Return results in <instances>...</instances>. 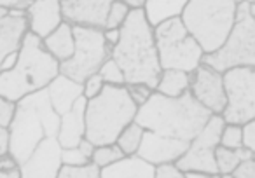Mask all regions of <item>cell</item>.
<instances>
[{
    "mask_svg": "<svg viewBox=\"0 0 255 178\" xmlns=\"http://www.w3.org/2000/svg\"><path fill=\"white\" fill-rule=\"evenodd\" d=\"M210 115L212 112L198 103L191 91H185L177 98L154 91L152 96L138 107L135 122L157 135L191 142L203 129Z\"/></svg>",
    "mask_w": 255,
    "mask_h": 178,
    "instance_id": "7a4b0ae2",
    "label": "cell"
},
{
    "mask_svg": "<svg viewBox=\"0 0 255 178\" xmlns=\"http://www.w3.org/2000/svg\"><path fill=\"white\" fill-rule=\"evenodd\" d=\"M189 0H145L143 12L152 26L164 23L168 19L180 18Z\"/></svg>",
    "mask_w": 255,
    "mask_h": 178,
    "instance_id": "7402d4cb",
    "label": "cell"
},
{
    "mask_svg": "<svg viewBox=\"0 0 255 178\" xmlns=\"http://www.w3.org/2000/svg\"><path fill=\"white\" fill-rule=\"evenodd\" d=\"M250 14H252V19L255 21V4H250Z\"/></svg>",
    "mask_w": 255,
    "mask_h": 178,
    "instance_id": "bcb514c9",
    "label": "cell"
},
{
    "mask_svg": "<svg viewBox=\"0 0 255 178\" xmlns=\"http://www.w3.org/2000/svg\"><path fill=\"white\" fill-rule=\"evenodd\" d=\"M143 131H145V129H143L138 122L133 121L119 133L116 143L121 147V150L124 152V156H131V154L138 152V147H140L142 138H143Z\"/></svg>",
    "mask_w": 255,
    "mask_h": 178,
    "instance_id": "d4e9b609",
    "label": "cell"
},
{
    "mask_svg": "<svg viewBox=\"0 0 255 178\" xmlns=\"http://www.w3.org/2000/svg\"><path fill=\"white\" fill-rule=\"evenodd\" d=\"M245 2H248V4H255V0H245Z\"/></svg>",
    "mask_w": 255,
    "mask_h": 178,
    "instance_id": "7dc6e473",
    "label": "cell"
},
{
    "mask_svg": "<svg viewBox=\"0 0 255 178\" xmlns=\"http://www.w3.org/2000/svg\"><path fill=\"white\" fill-rule=\"evenodd\" d=\"M154 39L163 70L175 68L192 74L203 63L205 51L187 32L180 18L168 19L154 26Z\"/></svg>",
    "mask_w": 255,
    "mask_h": 178,
    "instance_id": "52a82bcc",
    "label": "cell"
},
{
    "mask_svg": "<svg viewBox=\"0 0 255 178\" xmlns=\"http://www.w3.org/2000/svg\"><path fill=\"white\" fill-rule=\"evenodd\" d=\"M77 147L81 149V152L84 154V156L88 157V159H91V156H93V152H95V147H96V145H95L93 142H89V140L84 136V138H82L81 142H79V145H77Z\"/></svg>",
    "mask_w": 255,
    "mask_h": 178,
    "instance_id": "60d3db41",
    "label": "cell"
},
{
    "mask_svg": "<svg viewBox=\"0 0 255 178\" xmlns=\"http://www.w3.org/2000/svg\"><path fill=\"white\" fill-rule=\"evenodd\" d=\"M156 166L138 154L123 156L116 163L102 168L100 178H154Z\"/></svg>",
    "mask_w": 255,
    "mask_h": 178,
    "instance_id": "d6986e66",
    "label": "cell"
},
{
    "mask_svg": "<svg viewBox=\"0 0 255 178\" xmlns=\"http://www.w3.org/2000/svg\"><path fill=\"white\" fill-rule=\"evenodd\" d=\"M103 88H105V81H103L102 75L96 72V74L89 75V77L82 82V96H84L86 100H89V98H95V96H98V94L102 93Z\"/></svg>",
    "mask_w": 255,
    "mask_h": 178,
    "instance_id": "d6a6232c",
    "label": "cell"
},
{
    "mask_svg": "<svg viewBox=\"0 0 255 178\" xmlns=\"http://www.w3.org/2000/svg\"><path fill=\"white\" fill-rule=\"evenodd\" d=\"M103 39H105L107 46L112 49L121 39V28H105L103 30Z\"/></svg>",
    "mask_w": 255,
    "mask_h": 178,
    "instance_id": "f35d334b",
    "label": "cell"
},
{
    "mask_svg": "<svg viewBox=\"0 0 255 178\" xmlns=\"http://www.w3.org/2000/svg\"><path fill=\"white\" fill-rule=\"evenodd\" d=\"M91 159L81 152L79 147H67L61 149V164H68V166H77V164H86Z\"/></svg>",
    "mask_w": 255,
    "mask_h": 178,
    "instance_id": "836d02e7",
    "label": "cell"
},
{
    "mask_svg": "<svg viewBox=\"0 0 255 178\" xmlns=\"http://www.w3.org/2000/svg\"><path fill=\"white\" fill-rule=\"evenodd\" d=\"M18 56H19V51H14V53L7 54V56L4 58V61H2V72L11 70V68L18 63Z\"/></svg>",
    "mask_w": 255,
    "mask_h": 178,
    "instance_id": "b9f144b4",
    "label": "cell"
},
{
    "mask_svg": "<svg viewBox=\"0 0 255 178\" xmlns=\"http://www.w3.org/2000/svg\"><path fill=\"white\" fill-rule=\"evenodd\" d=\"M226 124L220 114H212L203 129L191 140L187 150L177 161V166L182 171L198 170L208 177H219L215 163V147L220 143V133Z\"/></svg>",
    "mask_w": 255,
    "mask_h": 178,
    "instance_id": "8fae6325",
    "label": "cell"
},
{
    "mask_svg": "<svg viewBox=\"0 0 255 178\" xmlns=\"http://www.w3.org/2000/svg\"><path fill=\"white\" fill-rule=\"evenodd\" d=\"M220 145L227 149H240L243 147V126L226 122L220 133Z\"/></svg>",
    "mask_w": 255,
    "mask_h": 178,
    "instance_id": "f1b7e54d",
    "label": "cell"
},
{
    "mask_svg": "<svg viewBox=\"0 0 255 178\" xmlns=\"http://www.w3.org/2000/svg\"><path fill=\"white\" fill-rule=\"evenodd\" d=\"M25 12L28 32H32L39 39L47 37L63 21L61 0H32V4L26 7Z\"/></svg>",
    "mask_w": 255,
    "mask_h": 178,
    "instance_id": "2e32d148",
    "label": "cell"
},
{
    "mask_svg": "<svg viewBox=\"0 0 255 178\" xmlns=\"http://www.w3.org/2000/svg\"><path fill=\"white\" fill-rule=\"evenodd\" d=\"M189 143L191 142H187V140L170 138V136L157 135V133L145 129L136 154L145 161H149V163H152L154 166L159 163H168V161L177 163L182 157V154L187 150Z\"/></svg>",
    "mask_w": 255,
    "mask_h": 178,
    "instance_id": "9a60e30c",
    "label": "cell"
},
{
    "mask_svg": "<svg viewBox=\"0 0 255 178\" xmlns=\"http://www.w3.org/2000/svg\"><path fill=\"white\" fill-rule=\"evenodd\" d=\"M234 178H255V156L241 161L238 168L233 171Z\"/></svg>",
    "mask_w": 255,
    "mask_h": 178,
    "instance_id": "8d00e7d4",
    "label": "cell"
},
{
    "mask_svg": "<svg viewBox=\"0 0 255 178\" xmlns=\"http://www.w3.org/2000/svg\"><path fill=\"white\" fill-rule=\"evenodd\" d=\"M47 94H49V101L56 114L63 115L68 112L74 103L82 96V84L74 79L67 77L63 74H58L53 81L47 84L46 88Z\"/></svg>",
    "mask_w": 255,
    "mask_h": 178,
    "instance_id": "ac0fdd59",
    "label": "cell"
},
{
    "mask_svg": "<svg viewBox=\"0 0 255 178\" xmlns=\"http://www.w3.org/2000/svg\"><path fill=\"white\" fill-rule=\"evenodd\" d=\"M252 156H255V154L245 145L240 149H227L219 143L215 147V163L217 170H219V177H233V171L238 168V164Z\"/></svg>",
    "mask_w": 255,
    "mask_h": 178,
    "instance_id": "cb8c5ba5",
    "label": "cell"
},
{
    "mask_svg": "<svg viewBox=\"0 0 255 178\" xmlns=\"http://www.w3.org/2000/svg\"><path fill=\"white\" fill-rule=\"evenodd\" d=\"M100 168L93 161L86 164H77V166H68L61 164L58 178H100Z\"/></svg>",
    "mask_w": 255,
    "mask_h": 178,
    "instance_id": "4316f807",
    "label": "cell"
},
{
    "mask_svg": "<svg viewBox=\"0 0 255 178\" xmlns=\"http://www.w3.org/2000/svg\"><path fill=\"white\" fill-rule=\"evenodd\" d=\"M60 74V61L42 46V39L26 32L19 47L18 63L11 70L0 72V96L18 101L30 93L47 88Z\"/></svg>",
    "mask_w": 255,
    "mask_h": 178,
    "instance_id": "277c9868",
    "label": "cell"
},
{
    "mask_svg": "<svg viewBox=\"0 0 255 178\" xmlns=\"http://www.w3.org/2000/svg\"><path fill=\"white\" fill-rule=\"evenodd\" d=\"M110 56L124 72L126 84L143 82L156 91L161 75L154 26L145 18L143 9H133L121 26V39L112 47Z\"/></svg>",
    "mask_w": 255,
    "mask_h": 178,
    "instance_id": "6da1fadb",
    "label": "cell"
},
{
    "mask_svg": "<svg viewBox=\"0 0 255 178\" xmlns=\"http://www.w3.org/2000/svg\"><path fill=\"white\" fill-rule=\"evenodd\" d=\"M0 178H21L19 163L9 152L0 156Z\"/></svg>",
    "mask_w": 255,
    "mask_h": 178,
    "instance_id": "4dcf8cb0",
    "label": "cell"
},
{
    "mask_svg": "<svg viewBox=\"0 0 255 178\" xmlns=\"http://www.w3.org/2000/svg\"><path fill=\"white\" fill-rule=\"evenodd\" d=\"M112 2L114 0H63L61 12L65 21L74 26L103 30Z\"/></svg>",
    "mask_w": 255,
    "mask_h": 178,
    "instance_id": "5bb4252c",
    "label": "cell"
},
{
    "mask_svg": "<svg viewBox=\"0 0 255 178\" xmlns=\"http://www.w3.org/2000/svg\"><path fill=\"white\" fill-rule=\"evenodd\" d=\"M75 51L68 60L60 63V74L84 82L89 75L96 74L103 61L110 58V49L103 39V30L88 28V26H74Z\"/></svg>",
    "mask_w": 255,
    "mask_h": 178,
    "instance_id": "9c48e42d",
    "label": "cell"
},
{
    "mask_svg": "<svg viewBox=\"0 0 255 178\" xmlns=\"http://www.w3.org/2000/svg\"><path fill=\"white\" fill-rule=\"evenodd\" d=\"M5 152H9V133L7 128L0 126V156Z\"/></svg>",
    "mask_w": 255,
    "mask_h": 178,
    "instance_id": "7bdbcfd3",
    "label": "cell"
},
{
    "mask_svg": "<svg viewBox=\"0 0 255 178\" xmlns=\"http://www.w3.org/2000/svg\"><path fill=\"white\" fill-rule=\"evenodd\" d=\"M98 74L102 75V79L105 81V84L110 86H126V77L124 72L121 70V67L117 65V61L112 56L109 60L103 61V65L100 67Z\"/></svg>",
    "mask_w": 255,
    "mask_h": 178,
    "instance_id": "83f0119b",
    "label": "cell"
},
{
    "mask_svg": "<svg viewBox=\"0 0 255 178\" xmlns=\"http://www.w3.org/2000/svg\"><path fill=\"white\" fill-rule=\"evenodd\" d=\"M42 46L54 60L61 61L68 60L75 51V37H74V25L68 21H61L58 28H54L47 37L42 39Z\"/></svg>",
    "mask_w": 255,
    "mask_h": 178,
    "instance_id": "44dd1931",
    "label": "cell"
},
{
    "mask_svg": "<svg viewBox=\"0 0 255 178\" xmlns=\"http://www.w3.org/2000/svg\"><path fill=\"white\" fill-rule=\"evenodd\" d=\"M203 63L224 72L233 67L255 68V21L250 14V4L241 0L238 4L236 21L229 37L220 49L205 54Z\"/></svg>",
    "mask_w": 255,
    "mask_h": 178,
    "instance_id": "ba28073f",
    "label": "cell"
},
{
    "mask_svg": "<svg viewBox=\"0 0 255 178\" xmlns=\"http://www.w3.org/2000/svg\"><path fill=\"white\" fill-rule=\"evenodd\" d=\"M123 156H124V152L121 150V147L114 142V143H107V145H96L95 152H93V156H91V161L102 170V168L116 163V161L121 159Z\"/></svg>",
    "mask_w": 255,
    "mask_h": 178,
    "instance_id": "484cf974",
    "label": "cell"
},
{
    "mask_svg": "<svg viewBox=\"0 0 255 178\" xmlns=\"http://www.w3.org/2000/svg\"><path fill=\"white\" fill-rule=\"evenodd\" d=\"M189 91L194 96V100L212 114H222L227 105L224 74L206 63H201L191 74Z\"/></svg>",
    "mask_w": 255,
    "mask_h": 178,
    "instance_id": "7c38bea8",
    "label": "cell"
},
{
    "mask_svg": "<svg viewBox=\"0 0 255 178\" xmlns=\"http://www.w3.org/2000/svg\"><path fill=\"white\" fill-rule=\"evenodd\" d=\"M28 32L26 16H11L0 19V72H2V61L7 54L19 51L23 37Z\"/></svg>",
    "mask_w": 255,
    "mask_h": 178,
    "instance_id": "ffe728a7",
    "label": "cell"
},
{
    "mask_svg": "<svg viewBox=\"0 0 255 178\" xmlns=\"http://www.w3.org/2000/svg\"><path fill=\"white\" fill-rule=\"evenodd\" d=\"M32 4V0H0V7H7L11 9H23L26 11V7Z\"/></svg>",
    "mask_w": 255,
    "mask_h": 178,
    "instance_id": "ab89813d",
    "label": "cell"
},
{
    "mask_svg": "<svg viewBox=\"0 0 255 178\" xmlns=\"http://www.w3.org/2000/svg\"><path fill=\"white\" fill-rule=\"evenodd\" d=\"M61 168V145L56 136H46L19 164L21 178H58Z\"/></svg>",
    "mask_w": 255,
    "mask_h": 178,
    "instance_id": "4fadbf2b",
    "label": "cell"
},
{
    "mask_svg": "<svg viewBox=\"0 0 255 178\" xmlns=\"http://www.w3.org/2000/svg\"><path fill=\"white\" fill-rule=\"evenodd\" d=\"M126 89L131 100L136 103V107H142L150 96H152L154 89L150 86L143 84V82H135V84H126Z\"/></svg>",
    "mask_w": 255,
    "mask_h": 178,
    "instance_id": "1f68e13d",
    "label": "cell"
},
{
    "mask_svg": "<svg viewBox=\"0 0 255 178\" xmlns=\"http://www.w3.org/2000/svg\"><path fill=\"white\" fill-rule=\"evenodd\" d=\"M61 2H63V0H61Z\"/></svg>",
    "mask_w": 255,
    "mask_h": 178,
    "instance_id": "c3c4849f",
    "label": "cell"
},
{
    "mask_svg": "<svg viewBox=\"0 0 255 178\" xmlns=\"http://www.w3.org/2000/svg\"><path fill=\"white\" fill-rule=\"evenodd\" d=\"M227 105L220 115L226 122L247 124L255 119V68L233 67L222 72Z\"/></svg>",
    "mask_w": 255,
    "mask_h": 178,
    "instance_id": "30bf717a",
    "label": "cell"
},
{
    "mask_svg": "<svg viewBox=\"0 0 255 178\" xmlns=\"http://www.w3.org/2000/svg\"><path fill=\"white\" fill-rule=\"evenodd\" d=\"M60 129V114L53 108L46 88L30 93L16 101V112L9 133V154L19 164L25 163L46 136H56Z\"/></svg>",
    "mask_w": 255,
    "mask_h": 178,
    "instance_id": "3957f363",
    "label": "cell"
},
{
    "mask_svg": "<svg viewBox=\"0 0 255 178\" xmlns=\"http://www.w3.org/2000/svg\"><path fill=\"white\" fill-rule=\"evenodd\" d=\"M154 178H184V171L177 166L175 161L156 164V173Z\"/></svg>",
    "mask_w": 255,
    "mask_h": 178,
    "instance_id": "e575fe53",
    "label": "cell"
},
{
    "mask_svg": "<svg viewBox=\"0 0 255 178\" xmlns=\"http://www.w3.org/2000/svg\"><path fill=\"white\" fill-rule=\"evenodd\" d=\"M241 0H189L180 19L205 54L224 46L236 21Z\"/></svg>",
    "mask_w": 255,
    "mask_h": 178,
    "instance_id": "8992f818",
    "label": "cell"
},
{
    "mask_svg": "<svg viewBox=\"0 0 255 178\" xmlns=\"http://www.w3.org/2000/svg\"><path fill=\"white\" fill-rule=\"evenodd\" d=\"M243 145L255 154V119L243 124Z\"/></svg>",
    "mask_w": 255,
    "mask_h": 178,
    "instance_id": "74e56055",
    "label": "cell"
},
{
    "mask_svg": "<svg viewBox=\"0 0 255 178\" xmlns=\"http://www.w3.org/2000/svg\"><path fill=\"white\" fill-rule=\"evenodd\" d=\"M191 86V74L184 70H175V68H164L161 70L159 81H157L156 91L164 96L177 98L189 91Z\"/></svg>",
    "mask_w": 255,
    "mask_h": 178,
    "instance_id": "603a6c76",
    "label": "cell"
},
{
    "mask_svg": "<svg viewBox=\"0 0 255 178\" xmlns=\"http://www.w3.org/2000/svg\"><path fill=\"white\" fill-rule=\"evenodd\" d=\"M86 98L81 96L74 107L63 115H60V129H58V142L61 149L77 147L79 142L86 136Z\"/></svg>",
    "mask_w": 255,
    "mask_h": 178,
    "instance_id": "e0dca14e",
    "label": "cell"
},
{
    "mask_svg": "<svg viewBox=\"0 0 255 178\" xmlns=\"http://www.w3.org/2000/svg\"><path fill=\"white\" fill-rule=\"evenodd\" d=\"M129 11H131V9L128 7L124 2H121V0H114L112 4H110L109 14H107L105 28H121V26L124 25V21H126Z\"/></svg>",
    "mask_w": 255,
    "mask_h": 178,
    "instance_id": "f546056e",
    "label": "cell"
},
{
    "mask_svg": "<svg viewBox=\"0 0 255 178\" xmlns=\"http://www.w3.org/2000/svg\"><path fill=\"white\" fill-rule=\"evenodd\" d=\"M136 110L126 86L105 84L98 96L86 101V138L95 145L114 143L119 133L135 121Z\"/></svg>",
    "mask_w": 255,
    "mask_h": 178,
    "instance_id": "5b68a950",
    "label": "cell"
},
{
    "mask_svg": "<svg viewBox=\"0 0 255 178\" xmlns=\"http://www.w3.org/2000/svg\"><path fill=\"white\" fill-rule=\"evenodd\" d=\"M14 112H16V101L0 96V126L2 128H9L12 117H14Z\"/></svg>",
    "mask_w": 255,
    "mask_h": 178,
    "instance_id": "d590c367",
    "label": "cell"
},
{
    "mask_svg": "<svg viewBox=\"0 0 255 178\" xmlns=\"http://www.w3.org/2000/svg\"><path fill=\"white\" fill-rule=\"evenodd\" d=\"M9 16V9L7 7H0V19H4Z\"/></svg>",
    "mask_w": 255,
    "mask_h": 178,
    "instance_id": "f6af8a7d",
    "label": "cell"
},
{
    "mask_svg": "<svg viewBox=\"0 0 255 178\" xmlns=\"http://www.w3.org/2000/svg\"><path fill=\"white\" fill-rule=\"evenodd\" d=\"M121 2H124L131 11L133 9H143V5H145V0H121Z\"/></svg>",
    "mask_w": 255,
    "mask_h": 178,
    "instance_id": "ee69618b",
    "label": "cell"
}]
</instances>
